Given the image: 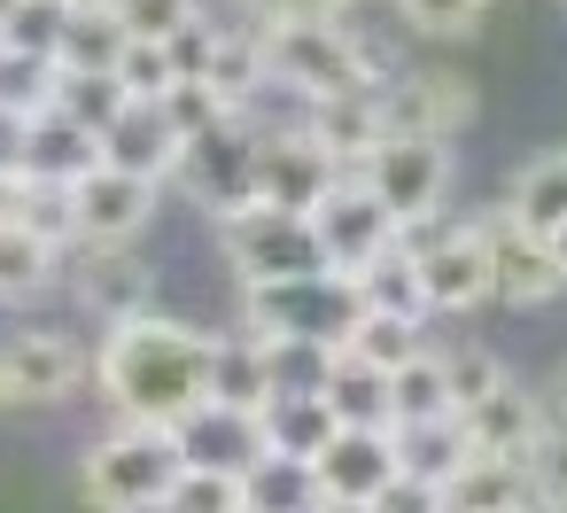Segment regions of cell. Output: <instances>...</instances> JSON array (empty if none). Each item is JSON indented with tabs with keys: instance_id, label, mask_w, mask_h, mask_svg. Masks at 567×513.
<instances>
[{
	"instance_id": "6da1fadb",
	"label": "cell",
	"mask_w": 567,
	"mask_h": 513,
	"mask_svg": "<svg viewBox=\"0 0 567 513\" xmlns=\"http://www.w3.org/2000/svg\"><path fill=\"white\" fill-rule=\"evenodd\" d=\"M94 389L110 397L117 420L179 428L210 397V335L148 304V311L102 327V342H94Z\"/></svg>"
},
{
	"instance_id": "7a4b0ae2",
	"label": "cell",
	"mask_w": 567,
	"mask_h": 513,
	"mask_svg": "<svg viewBox=\"0 0 567 513\" xmlns=\"http://www.w3.org/2000/svg\"><path fill=\"white\" fill-rule=\"evenodd\" d=\"M172 482H179V435L172 428L117 420L102 443L79 451V497L94 513H156Z\"/></svg>"
},
{
	"instance_id": "3957f363",
	"label": "cell",
	"mask_w": 567,
	"mask_h": 513,
	"mask_svg": "<svg viewBox=\"0 0 567 513\" xmlns=\"http://www.w3.org/2000/svg\"><path fill=\"white\" fill-rule=\"evenodd\" d=\"M210 242H218V265H226L241 288L296 280V273L327 265L311 218H303V211H280V203H265V195H241V203L210 211Z\"/></svg>"
},
{
	"instance_id": "277c9868",
	"label": "cell",
	"mask_w": 567,
	"mask_h": 513,
	"mask_svg": "<svg viewBox=\"0 0 567 513\" xmlns=\"http://www.w3.org/2000/svg\"><path fill=\"white\" fill-rule=\"evenodd\" d=\"M257 32H265L272 86L296 94V102H319V94H342V86H373L365 63H358V24L350 17H272Z\"/></svg>"
},
{
	"instance_id": "5b68a950",
	"label": "cell",
	"mask_w": 567,
	"mask_h": 513,
	"mask_svg": "<svg viewBox=\"0 0 567 513\" xmlns=\"http://www.w3.org/2000/svg\"><path fill=\"white\" fill-rule=\"evenodd\" d=\"M396 242L420 257V288H427V319L443 311V319H466V311H482L489 304V265H482V234H474V218H443V211H427V218H404L396 226Z\"/></svg>"
},
{
	"instance_id": "8992f818",
	"label": "cell",
	"mask_w": 567,
	"mask_h": 513,
	"mask_svg": "<svg viewBox=\"0 0 567 513\" xmlns=\"http://www.w3.org/2000/svg\"><path fill=\"white\" fill-rule=\"evenodd\" d=\"M358 319V288L334 265H311L296 280H265L241 288V327L257 335H303V342H342V327Z\"/></svg>"
},
{
	"instance_id": "52a82bcc",
	"label": "cell",
	"mask_w": 567,
	"mask_h": 513,
	"mask_svg": "<svg viewBox=\"0 0 567 513\" xmlns=\"http://www.w3.org/2000/svg\"><path fill=\"white\" fill-rule=\"evenodd\" d=\"M94 381V350L63 327H17L0 335V389H9V412H48L63 397H79Z\"/></svg>"
},
{
	"instance_id": "ba28073f",
	"label": "cell",
	"mask_w": 567,
	"mask_h": 513,
	"mask_svg": "<svg viewBox=\"0 0 567 513\" xmlns=\"http://www.w3.org/2000/svg\"><path fill=\"white\" fill-rule=\"evenodd\" d=\"M474 234H482V265H489V304L505 311H544L551 296H567L559 265H551V242L536 226H520L505 203L497 211H474Z\"/></svg>"
},
{
	"instance_id": "9c48e42d",
	"label": "cell",
	"mask_w": 567,
	"mask_h": 513,
	"mask_svg": "<svg viewBox=\"0 0 567 513\" xmlns=\"http://www.w3.org/2000/svg\"><path fill=\"white\" fill-rule=\"evenodd\" d=\"M358 179L381 195V211L404 226V218H427L443 211L451 195V141H420V133H381L373 156H358Z\"/></svg>"
},
{
	"instance_id": "30bf717a",
	"label": "cell",
	"mask_w": 567,
	"mask_h": 513,
	"mask_svg": "<svg viewBox=\"0 0 567 513\" xmlns=\"http://www.w3.org/2000/svg\"><path fill=\"white\" fill-rule=\"evenodd\" d=\"M172 179H179L203 211H226V203L257 195V125H249V117H226L218 133L187 141L179 164H172Z\"/></svg>"
},
{
	"instance_id": "8fae6325",
	"label": "cell",
	"mask_w": 567,
	"mask_h": 513,
	"mask_svg": "<svg viewBox=\"0 0 567 513\" xmlns=\"http://www.w3.org/2000/svg\"><path fill=\"white\" fill-rule=\"evenodd\" d=\"M71 203H79V242L125 249V242H141V234L156 226L164 187H156V179H133V172H117V164H94V172L71 187Z\"/></svg>"
},
{
	"instance_id": "7c38bea8",
	"label": "cell",
	"mask_w": 567,
	"mask_h": 513,
	"mask_svg": "<svg viewBox=\"0 0 567 513\" xmlns=\"http://www.w3.org/2000/svg\"><path fill=\"white\" fill-rule=\"evenodd\" d=\"M342 172H358V164L327 156L303 125H288V133H257V195L280 203V211H303V218H311V203H319Z\"/></svg>"
},
{
	"instance_id": "4fadbf2b",
	"label": "cell",
	"mask_w": 567,
	"mask_h": 513,
	"mask_svg": "<svg viewBox=\"0 0 567 513\" xmlns=\"http://www.w3.org/2000/svg\"><path fill=\"white\" fill-rule=\"evenodd\" d=\"M311 234H319V257H327L334 273H350L358 257H373L381 242H396V218L381 211V195H373L358 172H342V179L311 203Z\"/></svg>"
},
{
	"instance_id": "5bb4252c",
	"label": "cell",
	"mask_w": 567,
	"mask_h": 513,
	"mask_svg": "<svg viewBox=\"0 0 567 513\" xmlns=\"http://www.w3.org/2000/svg\"><path fill=\"white\" fill-rule=\"evenodd\" d=\"M389 133H420V141H458V125L474 117V86L458 71H396L381 86Z\"/></svg>"
},
{
	"instance_id": "9a60e30c",
	"label": "cell",
	"mask_w": 567,
	"mask_h": 513,
	"mask_svg": "<svg viewBox=\"0 0 567 513\" xmlns=\"http://www.w3.org/2000/svg\"><path fill=\"white\" fill-rule=\"evenodd\" d=\"M311 474H319L327 505H365V497L396 474V428H358V420H342V428L319 443Z\"/></svg>"
},
{
	"instance_id": "2e32d148",
	"label": "cell",
	"mask_w": 567,
	"mask_h": 513,
	"mask_svg": "<svg viewBox=\"0 0 567 513\" xmlns=\"http://www.w3.org/2000/svg\"><path fill=\"white\" fill-rule=\"evenodd\" d=\"M71 257H79V311H86V319L117 327V319H133V311L156 304V280H148V265L133 257V242H125V249L79 242Z\"/></svg>"
},
{
	"instance_id": "e0dca14e",
	"label": "cell",
	"mask_w": 567,
	"mask_h": 513,
	"mask_svg": "<svg viewBox=\"0 0 567 513\" xmlns=\"http://www.w3.org/2000/svg\"><path fill=\"white\" fill-rule=\"evenodd\" d=\"M458 428H466V451H497V459H528V443L544 435V397L536 389H520L513 373L489 389V397H474V404H458Z\"/></svg>"
},
{
	"instance_id": "ac0fdd59",
	"label": "cell",
	"mask_w": 567,
	"mask_h": 513,
	"mask_svg": "<svg viewBox=\"0 0 567 513\" xmlns=\"http://www.w3.org/2000/svg\"><path fill=\"white\" fill-rule=\"evenodd\" d=\"M327 156H342V164H358V156H373V141L389 133V110H381V86H342V94H319V102H303V117H296Z\"/></svg>"
},
{
	"instance_id": "d6986e66",
	"label": "cell",
	"mask_w": 567,
	"mask_h": 513,
	"mask_svg": "<svg viewBox=\"0 0 567 513\" xmlns=\"http://www.w3.org/2000/svg\"><path fill=\"white\" fill-rule=\"evenodd\" d=\"M172 435H179V459H187V466L249 474V466L265 459V428H257V412H234V404H195Z\"/></svg>"
},
{
	"instance_id": "ffe728a7",
	"label": "cell",
	"mask_w": 567,
	"mask_h": 513,
	"mask_svg": "<svg viewBox=\"0 0 567 513\" xmlns=\"http://www.w3.org/2000/svg\"><path fill=\"white\" fill-rule=\"evenodd\" d=\"M528 459H497V451H466L458 474L443 482V513H528Z\"/></svg>"
},
{
	"instance_id": "44dd1931",
	"label": "cell",
	"mask_w": 567,
	"mask_h": 513,
	"mask_svg": "<svg viewBox=\"0 0 567 513\" xmlns=\"http://www.w3.org/2000/svg\"><path fill=\"white\" fill-rule=\"evenodd\" d=\"M203 86L226 102V110H257V94H272V71H265V32L257 24H218L210 32V63H203Z\"/></svg>"
},
{
	"instance_id": "7402d4cb",
	"label": "cell",
	"mask_w": 567,
	"mask_h": 513,
	"mask_svg": "<svg viewBox=\"0 0 567 513\" xmlns=\"http://www.w3.org/2000/svg\"><path fill=\"white\" fill-rule=\"evenodd\" d=\"M102 164H117V172H133V179H172V164H179V141H172V125L156 117V102H125L110 125H102Z\"/></svg>"
},
{
	"instance_id": "603a6c76",
	"label": "cell",
	"mask_w": 567,
	"mask_h": 513,
	"mask_svg": "<svg viewBox=\"0 0 567 513\" xmlns=\"http://www.w3.org/2000/svg\"><path fill=\"white\" fill-rule=\"evenodd\" d=\"M272 397V342L257 327H234V335H210V397L203 404H234V412H257Z\"/></svg>"
},
{
	"instance_id": "cb8c5ba5",
	"label": "cell",
	"mask_w": 567,
	"mask_h": 513,
	"mask_svg": "<svg viewBox=\"0 0 567 513\" xmlns=\"http://www.w3.org/2000/svg\"><path fill=\"white\" fill-rule=\"evenodd\" d=\"M94 164H102V133L79 125V117H63V110L48 102V110L32 117V133H24V172H32V179H63V187H79Z\"/></svg>"
},
{
	"instance_id": "d4e9b609",
	"label": "cell",
	"mask_w": 567,
	"mask_h": 513,
	"mask_svg": "<svg viewBox=\"0 0 567 513\" xmlns=\"http://www.w3.org/2000/svg\"><path fill=\"white\" fill-rule=\"evenodd\" d=\"M350 288L365 311H396V319H420L427 327V288H420V257L404 242H381L373 257L350 265Z\"/></svg>"
},
{
	"instance_id": "484cf974",
	"label": "cell",
	"mask_w": 567,
	"mask_h": 513,
	"mask_svg": "<svg viewBox=\"0 0 567 513\" xmlns=\"http://www.w3.org/2000/svg\"><path fill=\"white\" fill-rule=\"evenodd\" d=\"M257 428H265V451H280V459H319V443H327L342 420H334V404H327L319 389H272V397L257 404Z\"/></svg>"
},
{
	"instance_id": "4316f807",
	"label": "cell",
	"mask_w": 567,
	"mask_h": 513,
	"mask_svg": "<svg viewBox=\"0 0 567 513\" xmlns=\"http://www.w3.org/2000/svg\"><path fill=\"white\" fill-rule=\"evenodd\" d=\"M125 40L133 32L110 17V0H79L71 24H63V40H55V71L63 79H110V63H117Z\"/></svg>"
},
{
	"instance_id": "83f0119b",
	"label": "cell",
	"mask_w": 567,
	"mask_h": 513,
	"mask_svg": "<svg viewBox=\"0 0 567 513\" xmlns=\"http://www.w3.org/2000/svg\"><path fill=\"white\" fill-rule=\"evenodd\" d=\"M241 505H249V513H327V490H319L311 459L265 451V459L241 474Z\"/></svg>"
},
{
	"instance_id": "f1b7e54d",
	"label": "cell",
	"mask_w": 567,
	"mask_h": 513,
	"mask_svg": "<svg viewBox=\"0 0 567 513\" xmlns=\"http://www.w3.org/2000/svg\"><path fill=\"white\" fill-rule=\"evenodd\" d=\"M63 280V249L55 242H40L32 226H0V304H32V296H48Z\"/></svg>"
},
{
	"instance_id": "f546056e",
	"label": "cell",
	"mask_w": 567,
	"mask_h": 513,
	"mask_svg": "<svg viewBox=\"0 0 567 513\" xmlns=\"http://www.w3.org/2000/svg\"><path fill=\"white\" fill-rule=\"evenodd\" d=\"M443 412H458L451 404V373H443V350L420 342L404 366H389V428L396 420H443Z\"/></svg>"
},
{
	"instance_id": "4dcf8cb0",
	"label": "cell",
	"mask_w": 567,
	"mask_h": 513,
	"mask_svg": "<svg viewBox=\"0 0 567 513\" xmlns=\"http://www.w3.org/2000/svg\"><path fill=\"white\" fill-rule=\"evenodd\" d=\"M458 459H466L458 412H443V420H396V474H420V482L443 490L458 474Z\"/></svg>"
},
{
	"instance_id": "1f68e13d",
	"label": "cell",
	"mask_w": 567,
	"mask_h": 513,
	"mask_svg": "<svg viewBox=\"0 0 567 513\" xmlns=\"http://www.w3.org/2000/svg\"><path fill=\"white\" fill-rule=\"evenodd\" d=\"M505 211H513L520 226L551 234V226L567 218V148H544V156H528V164L513 172V187H505Z\"/></svg>"
},
{
	"instance_id": "d6a6232c",
	"label": "cell",
	"mask_w": 567,
	"mask_h": 513,
	"mask_svg": "<svg viewBox=\"0 0 567 513\" xmlns=\"http://www.w3.org/2000/svg\"><path fill=\"white\" fill-rule=\"evenodd\" d=\"M79 0H9L0 9V55H17V63H55V40L71 24Z\"/></svg>"
},
{
	"instance_id": "836d02e7",
	"label": "cell",
	"mask_w": 567,
	"mask_h": 513,
	"mask_svg": "<svg viewBox=\"0 0 567 513\" xmlns=\"http://www.w3.org/2000/svg\"><path fill=\"white\" fill-rule=\"evenodd\" d=\"M427 335H420V319H396V311H365L358 304V319L342 327V358H358V366H373V373H389V366H404L412 350H420Z\"/></svg>"
},
{
	"instance_id": "e575fe53",
	"label": "cell",
	"mask_w": 567,
	"mask_h": 513,
	"mask_svg": "<svg viewBox=\"0 0 567 513\" xmlns=\"http://www.w3.org/2000/svg\"><path fill=\"white\" fill-rule=\"evenodd\" d=\"M389 9H396V24H404L412 40L466 48V40H482V24H489L497 0H389Z\"/></svg>"
},
{
	"instance_id": "d590c367",
	"label": "cell",
	"mask_w": 567,
	"mask_h": 513,
	"mask_svg": "<svg viewBox=\"0 0 567 513\" xmlns=\"http://www.w3.org/2000/svg\"><path fill=\"white\" fill-rule=\"evenodd\" d=\"M319 397L334 404V420H358V428H389V373H373V366H358V358H342V350H334V366H327Z\"/></svg>"
},
{
	"instance_id": "8d00e7d4",
	"label": "cell",
	"mask_w": 567,
	"mask_h": 513,
	"mask_svg": "<svg viewBox=\"0 0 567 513\" xmlns=\"http://www.w3.org/2000/svg\"><path fill=\"white\" fill-rule=\"evenodd\" d=\"M17 226H32L40 242H55V249L71 257V249H79V203H71V187H63V179H32V172H24Z\"/></svg>"
},
{
	"instance_id": "74e56055",
	"label": "cell",
	"mask_w": 567,
	"mask_h": 513,
	"mask_svg": "<svg viewBox=\"0 0 567 513\" xmlns=\"http://www.w3.org/2000/svg\"><path fill=\"white\" fill-rule=\"evenodd\" d=\"M156 117H164V125H172V141L187 148V141L218 133V125H226V117H241V110H226V102H218L203 79H172V86L156 94Z\"/></svg>"
},
{
	"instance_id": "f35d334b",
	"label": "cell",
	"mask_w": 567,
	"mask_h": 513,
	"mask_svg": "<svg viewBox=\"0 0 567 513\" xmlns=\"http://www.w3.org/2000/svg\"><path fill=\"white\" fill-rule=\"evenodd\" d=\"M156 513H241V474H226V466H187V459H179V482L164 490Z\"/></svg>"
},
{
	"instance_id": "ab89813d",
	"label": "cell",
	"mask_w": 567,
	"mask_h": 513,
	"mask_svg": "<svg viewBox=\"0 0 567 513\" xmlns=\"http://www.w3.org/2000/svg\"><path fill=\"white\" fill-rule=\"evenodd\" d=\"M110 79H117V94H125V102H156L179 71H172V48H164V40H125V48H117V63H110Z\"/></svg>"
},
{
	"instance_id": "60d3db41",
	"label": "cell",
	"mask_w": 567,
	"mask_h": 513,
	"mask_svg": "<svg viewBox=\"0 0 567 513\" xmlns=\"http://www.w3.org/2000/svg\"><path fill=\"white\" fill-rule=\"evenodd\" d=\"M528 490L536 505L567 513V420H544V435L528 443Z\"/></svg>"
},
{
	"instance_id": "b9f144b4",
	"label": "cell",
	"mask_w": 567,
	"mask_h": 513,
	"mask_svg": "<svg viewBox=\"0 0 567 513\" xmlns=\"http://www.w3.org/2000/svg\"><path fill=\"white\" fill-rule=\"evenodd\" d=\"M48 102H55L63 117H79V125H94V133H102V125H110V117L125 110V94H117V79H63V71H55V94H48Z\"/></svg>"
},
{
	"instance_id": "7bdbcfd3",
	"label": "cell",
	"mask_w": 567,
	"mask_h": 513,
	"mask_svg": "<svg viewBox=\"0 0 567 513\" xmlns=\"http://www.w3.org/2000/svg\"><path fill=\"white\" fill-rule=\"evenodd\" d=\"M210 0H110V17L133 32V40H164V32H179L187 17H203Z\"/></svg>"
},
{
	"instance_id": "ee69618b",
	"label": "cell",
	"mask_w": 567,
	"mask_h": 513,
	"mask_svg": "<svg viewBox=\"0 0 567 513\" xmlns=\"http://www.w3.org/2000/svg\"><path fill=\"white\" fill-rule=\"evenodd\" d=\"M443 373H451V404H474V397H489L505 381V358L466 342V350H443Z\"/></svg>"
},
{
	"instance_id": "f6af8a7d",
	"label": "cell",
	"mask_w": 567,
	"mask_h": 513,
	"mask_svg": "<svg viewBox=\"0 0 567 513\" xmlns=\"http://www.w3.org/2000/svg\"><path fill=\"white\" fill-rule=\"evenodd\" d=\"M365 513H443V490L420 482V474H389V482L365 497Z\"/></svg>"
},
{
	"instance_id": "bcb514c9",
	"label": "cell",
	"mask_w": 567,
	"mask_h": 513,
	"mask_svg": "<svg viewBox=\"0 0 567 513\" xmlns=\"http://www.w3.org/2000/svg\"><path fill=\"white\" fill-rule=\"evenodd\" d=\"M358 0H249V24H272V17H350Z\"/></svg>"
},
{
	"instance_id": "7dc6e473",
	"label": "cell",
	"mask_w": 567,
	"mask_h": 513,
	"mask_svg": "<svg viewBox=\"0 0 567 513\" xmlns=\"http://www.w3.org/2000/svg\"><path fill=\"white\" fill-rule=\"evenodd\" d=\"M40 110H17V102H0V172H24V133H32Z\"/></svg>"
},
{
	"instance_id": "c3c4849f",
	"label": "cell",
	"mask_w": 567,
	"mask_h": 513,
	"mask_svg": "<svg viewBox=\"0 0 567 513\" xmlns=\"http://www.w3.org/2000/svg\"><path fill=\"white\" fill-rule=\"evenodd\" d=\"M536 397H544V420H567V358L551 366V381H544Z\"/></svg>"
},
{
	"instance_id": "681fc988",
	"label": "cell",
	"mask_w": 567,
	"mask_h": 513,
	"mask_svg": "<svg viewBox=\"0 0 567 513\" xmlns=\"http://www.w3.org/2000/svg\"><path fill=\"white\" fill-rule=\"evenodd\" d=\"M17 195H24V172H0V226L17 218Z\"/></svg>"
},
{
	"instance_id": "f907efd6",
	"label": "cell",
	"mask_w": 567,
	"mask_h": 513,
	"mask_svg": "<svg viewBox=\"0 0 567 513\" xmlns=\"http://www.w3.org/2000/svg\"><path fill=\"white\" fill-rule=\"evenodd\" d=\"M544 242H551V265H559V280H567V218H559V226H551Z\"/></svg>"
},
{
	"instance_id": "816d5d0a",
	"label": "cell",
	"mask_w": 567,
	"mask_h": 513,
	"mask_svg": "<svg viewBox=\"0 0 567 513\" xmlns=\"http://www.w3.org/2000/svg\"><path fill=\"white\" fill-rule=\"evenodd\" d=\"M327 513H365V505H327Z\"/></svg>"
},
{
	"instance_id": "f5cc1de1",
	"label": "cell",
	"mask_w": 567,
	"mask_h": 513,
	"mask_svg": "<svg viewBox=\"0 0 567 513\" xmlns=\"http://www.w3.org/2000/svg\"><path fill=\"white\" fill-rule=\"evenodd\" d=\"M0 412H9V389H0Z\"/></svg>"
},
{
	"instance_id": "db71d44e",
	"label": "cell",
	"mask_w": 567,
	"mask_h": 513,
	"mask_svg": "<svg viewBox=\"0 0 567 513\" xmlns=\"http://www.w3.org/2000/svg\"><path fill=\"white\" fill-rule=\"evenodd\" d=\"M528 513H551V505H528Z\"/></svg>"
},
{
	"instance_id": "11a10c76",
	"label": "cell",
	"mask_w": 567,
	"mask_h": 513,
	"mask_svg": "<svg viewBox=\"0 0 567 513\" xmlns=\"http://www.w3.org/2000/svg\"><path fill=\"white\" fill-rule=\"evenodd\" d=\"M241 513H249V505H241Z\"/></svg>"
}]
</instances>
